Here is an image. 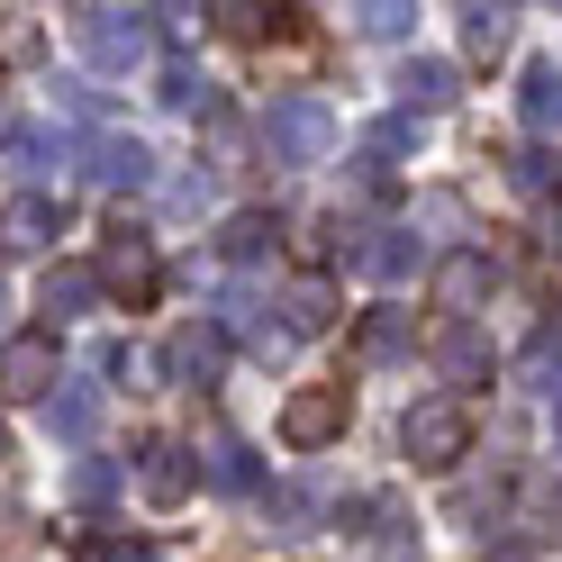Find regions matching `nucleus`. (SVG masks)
Listing matches in <instances>:
<instances>
[{"label":"nucleus","instance_id":"f257e3e1","mask_svg":"<svg viewBox=\"0 0 562 562\" xmlns=\"http://www.w3.org/2000/svg\"><path fill=\"white\" fill-rule=\"evenodd\" d=\"M327 146H336V110H327V100H308V91H281L272 110H263V155H272L281 172H308V164H327Z\"/></svg>","mask_w":562,"mask_h":562},{"label":"nucleus","instance_id":"f03ea898","mask_svg":"<svg viewBox=\"0 0 562 562\" xmlns=\"http://www.w3.org/2000/svg\"><path fill=\"white\" fill-rule=\"evenodd\" d=\"M400 453H408L417 472H453L472 453V408L463 400H417L400 417Z\"/></svg>","mask_w":562,"mask_h":562},{"label":"nucleus","instance_id":"7ed1b4c3","mask_svg":"<svg viewBox=\"0 0 562 562\" xmlns=\"http://www.w3.org/2000/svg\"><path fill=\"white\" fill-rule=\"evenodd\" d=\"M155 10H74V37H82V55L100 64V74H136V64L155 55V27H146Z\"/></svg>","mask_w":562,"mask_h":562},{"label":"nucleus","instance_id":"20e7f679","mask_svg":"<svg viewBox=\"0 0 562 562\" xmlns=\"http://www.w3.org/2000/svg\"><path fill=\"white\" fill-rule=\"evenodd\" d=\"M91 272H100V291H110L119 308H146V300L164 291V263H155V236H146V227H127V218H119L110 236H100V263H91Z\"/></svg>","mask_w":562,"mask_h":562},{"label":"nucleus","instance_id":"39448f33","mask_svg":"<svg viewBox=\"0 0 562 562\" xmlns=\"http://www.w3.org/2000/svg\"><path fill=\"white\" fill-rule=\"evenodd\" d=\"M345 417H355L345 381H308V391L281 400V445H291V453H327V445L345 436Z\"/></svg>","mask_w":562,"mask_h":562},{"label":"nucleus","instance_id":"423d86ee","mask_svg":"<svg viewBox=\"0 0 562 562\" xmlns=\"http://www.w3.org/2000/svg\"><path fill=\"white\" fill-rule=\"evenodd\" d=\"M55 336L27 327V336H0V400H46L55 391Z\"/></svg>","mask_w":562,"mask_h":562},{"label":"nucleus","instance_id":"0eeeda50","mask_svg":"<svg viewBox=\"0 0 562 562\" xmlns=\"http://www.w3.org/2000/svg\"><path fill=\"white\" fill-rule=\"evenodd\" d=\"M191 481H200L191 445H172V436H146V445H136V490H146L155 508H182V499H191Z\"/></svg>","mask_w":562,"mask_h":562},{"label":"nucleus","instance_id":"6e6552de","mask_svg":"<svg viewBox=\"0 0 562 562\" xmlns=\"http://www.w3.org/2000/svg\"><path fill=\"white\" fill-rule=\"evenodd\" d=\"M155 363H164V381H182V391H209V381L227 372V336L218 327H172Z\"/></svg>","mask_w":562,"mask_h":562},{"label":"nucleus","instance_id":"1a4fd4ad","mask_svg":"<svg viewBox=\"0 0 562 562\" xmlns=\"http://www.w3.org/2000/svg\"><path fill=\"white\" fill-rule=\"evenodd\" d=\"M345 263H355L363 281H417V263H427V245H417L408 227H372L345 245Z\"/></svg>","mask_w":562,"mask_h":562},{"label":"nucleus","instance_id":"9d476101","mask_svg":"<svg viewBox=\"0 0 562 562\" xmlns=\"http://www.w3.org/2000/svg\"><path fill=\"white\" fill-rule=\"evenodd\" d=\"M490 291H499V263H490L481 245H453V255L436 263V300L453 308V318H472V308H481Z\"/></svg>","mask_w":562,"mask_h":562},{"label":"nucleus","instance_id":"9b49d317","mask_svg":"<svg viewBox=\"0 0 562 562\" xmlns=\"http://www.w3.org/2000/svg\"><path fill=\"white\" fill-rule=\"evenodd\" d=\"M82 172H91V182H110V191H146V182H155V155L136 146V136H91V146H82Z\"/></svg>","mask_w":562,"mask_h":562},{"label":"nucleus","instance_id":"f8f14e48","mask_svg":"<svg viewBox=\"0 0 562 562\" xmlns=\"http://www.w3.org/2000/svg\"><path fill=\"white\" fill-rule=\"evenodd\" d=\"M55 236H64V209H55L46 191H27V200L0 209V245H10V255H46Z\"/></svg>","mask_w":562,"mask_h":562},{"label":"nucleus","instance_id":"ddd939ff","mask_svg":"<svg viewBox=\"0 0 562 562\" xmlns=\"http://www.w3.org/2000/svg\"><path fill=\"white\" fill-rule=\"evenodd\" d=\"M355 355L363 363H408L417 355V308H372V318L355 327Z\"/></svg>","mask_w":562,"mask_h":562},{"label":"nucleus","instance_id":"4468645a","mask_svg":"<svg viewBox=\"0 0 562 562\" xmlns=\"http://www.w3.org/2000/svg\"><path fill=\"white\" fill-rule=\"evenodd\" d=\"M436 372H445V381H463V391H472V381H490V336H481L472 318L436 327Z\"/></svg>","mask_w":562,"mask_h":562},{"label":"nucleus","instance_id":"2eb2a0df","mask_svg":"<svg viewBox=\"0 0 562 562\" xmlns=\"http://www.w3.org/2000/svg\"><path fill=\"white\" fill-rule=\"evenodd\" d=\"M517 119L536 127V136L562 127V64H526V82H517Z\"/></svg>","mask_w":562,"mask_h":562},{"label":"nucleus","instance_id":"dca6fc26","mask_svg":"<svg viewBox=\"0 0 562 562\" xmlns=\"http://www.w3.org/2000/svg\"><path fill=\"white\" fill-rule=\"evenodd\" d=\"M508 37H517V10H499V0H472V10H463V46H472L481 64H499Z\"/></svg>","mask_w":562,"mask_h":562},{"label":"nucleus","instance_id":"f3484780","mask_svg":"<svg viewBox=\"0 0 562 562\" xmlns=\"http://www.w3.org/2000/svg\"><path fill=\"white\" fill-rule=\"evenodd\" d=\"M46 427H55L64 445H82V436L100 427V391H91V381H64V391L46 400Z\"/></svg>","mask_w":562,"mask_h":562},{"label":"nucleus","instance_id":"a211bd4d","mask_svg":"<svg viewBox=\"0 0 562 562\" xmlns=\"http://www.w3.org/2000/svg\"><path fill=\"white\" fill-rule=\"evenodd\" d=\"M272 245H281V227L263 218V209H236V218L218 227V255H227V263H263Z\"/></svg>","mask_w":562,"mask_h":562},{"label":"nucleus","instance_id":"6ab92c4d","mask_svg":"<svg viewBox=\"0 0 562 562\" xmlns=\"http://www.w3.org/2000/svg\"><path fill=\"white\" fill-rule=\"evenodd\" d=\"M91 300H100V272L91 263H55L46 272V308H55V318H82Z\"/></svg>","mask_w":562,"mask_h":562},{"label":"nucleus","instance_id":"aec40b11","mask_svg":"<svg viewBox=\"0 0 562 562\" xmlns=\"http://www.w3.org/2000/svg\"><path fill=\"white\" fill-rule=\"evenodd\" d=\"M37 55H46V27L27 10H0V74H27Z\"/></svg>","mask_w":562,"mask_h":562},{"label":"nucleus","instance_id":"412c9836","mask_svg":"<svg viewBox=\"0 0 562 562\" xmlns=\"http://www.w3.org/2000/svg\"><path fill=\"white\" fill-rule=\"evenodd\" d=\"M400 100H408V110H445V100H453V64H436V55H417L408 74H400Z\"/></svg>","mask_w":562,"mask_h":562},{"label":"nucleus","instance_id":"4be33fe9","mask_svg":"<svg viewBox=\"0 0 562 562\" xmlns=\"http://www.w3.org/2000/svg\"><path fill=\"white\" fill-rule=\"evenodd\" d=\"M281 308H291V336H318V327L336 318V291H327V281H291Z\"/></svg>","mask_w":562,"mask_h":562},{"label":"nucleus","instance_id":"5701e85b","mask_svg":"<svg viewBox=\"0 0 562 562\" xmlns=\"http://www.w3.org/2000/svg\"><path fill=\"white\" fill-rule=\"evenodd\" d=\"M209 481H218V490H263V463L245 445H218V453H209Z\"/></svg>","mask_w":562,"mask_h":562},{"label":"nucleus","instance_id":"b1692460","mask_svg":"<svg viewBox=\"0 0 562 562\" xmlns=\"http://www.w3.org/2000/svg\"><path fill=\"white\" fill-rule=\"evenodd\" d=\"M363 27H372V37H408V27H417V10H408V0H372V10H363Z\"/></svg>","mask_w":562,"mask_h":562},{"label":"nucleus","instance_id":"393cba45","mask_svg":"<svg viewBox=\"0 0 562 562\" xmlns=\"http://www.w3.org/2000/svg\"><path fill=\"white\" fill-rule=\"evenodd\" d=\"M381 562H417V544H408V517H400V508H381Z\"/></svg>","mask_w":562,"mask_h":562},{"label":"nucleus","instance_id":"a878e982","mask_svg":"<svg viewBox=\"0 0 562 562\" xmlns=\"http://www.w3.org/2000/svg\"><path fill=\"white\" fill-rule=\"evenodd\" d=\"M110 490H119L110 463H74V499H110Z\"/></svg>","mask_w":562,"mask_h":562},{"label":"nucleus","instance_id":"bb28decb","mask_svg":"<svg viewBox=\"0 0 562 562\" xmlns=\"http://www.w3.org/2000/svg\"><path fill=\"white\" fill-rule=\"evenodd\" d=\"M91 562H155L146 544H91Z\"/></svg>","mask_w":562,"mask_h":562},{"label":"nucleus","instance_id":"cd10ccee","mask_svg":"<svg viewBox=\"0 0 562 562\" xmlns=\"http://www.w3.org/2000/svg\"><path fill=\"white\" fill-rule=\"evenodd\" d=\"M553 427H562V381H553Z\"/></svg>","mask_w":562,"mask_h":562},{"label":"nucleus","instance_id":"c85d7f7f","mask_svg":"<svg viewBox=\"0 0 562 562\" xmlns=\"http://www.w3.org/2000/svg\"><path fill=\"white\" fill-rule=\"evenodd\" d=\"M0 308H10V291H0Z\"/></svg>","mask_w":562,"mask_h":562},{"label":"nucleus","instance_id":"c756f323","mask_svg":"<svg viewBox=\"0 0 562 562\" xmlns=\"http://www.w3.org/2000/svg\"><path fill=\"white\" fill-rule=\"evenodd\" d=\"M0 453H10V436H0Z\"/></svg>","mask_w":562,"mask_h":562}]
</instances>
